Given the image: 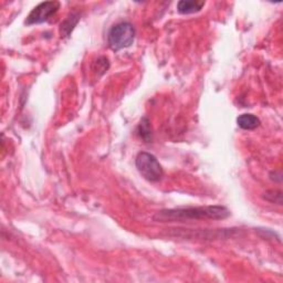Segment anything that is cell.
Segmentation results:
<instances>
[{
    "label": "cell",
    "instance_id": "1",
    "mask_svg": "<svg viewBox=\"0 0 283 283\" xmlns=\"http://www.w3.org/2000/svg\"><path fill=\"white\" fill-rule=\"evenodd\" d=\"M229 216L230 210L227 207L217 205L162 209L155 213L153 220L157 223H185L189 220H224Z\"/></svg>",
    "mask_w": 283,
    "mask_h": 283
},
{
    "label": "cell",
    "instance_id": "2",
    "mask_svg": "<svg viewBox=\"0 0 283 283\" xmlns=\"http://www.w3.org/2000/svg\"><path fill=\"white\" fill-rule=\"evenodd\" d=\"M135 29L133 25L122 21L114 25L107 33V42L113 51H120L133 45Z\"/></svg>",
    "mask_w": 283,
    "mask_h": 283
},
{
    "label": "cell",
    "instance_id": "3",
    "mask_svg": "<svg viewBox=\"0 0 283 283\" xmlns=\"http://www.w3.org/2000/svg\"><path fill=\"white\" fill-rule=\"evenodd\" d=\"M135 165L140 174L148 182H160L164 176V170L157 158L147 151H140L135 158Z\"/></svg>",
    "mask_w": 283,
    "mask_h": 283
},
{
    "label": "cell",
    "instance_id": "4",
    "mask_svg": "<svg viewBox=\"0 0 283 283\" xmlns=\"http://www.w3.org/2000/svg\"><path fill=\"white\" fill-rule=\"evenodd\" d=\"M60 8L59 2H45L34 7L27 17L26 25H39L48 21L53 15H56Z\"/></svg>",
    "mask_w": 283,
    "mask_h": 283
},
{
    "label": "cell",
    "instance_id": "5",
    "mask_svg": "<svg viewBox=\"0 0 283 283\" xmlns=\"http://www.w3.org/2000/svg\"><path fill=\"white\" fill-rule=\"evenodd\" d=\"M205 2H197V0H182L177 4V11L182 15H190L202 10L205 7Z\"/></svg>",
    "mask_w": 283,
    "mask_h": 283
},
{
    "label": "cell",
    "instance_id": "6",
    "mask_svg": "<svg viewBox=\"0 0 283 283\" xmlns=\"http://www.w3.org/2000/svg\"><path fill=\"white\" fill-rule=\"evenodd\" d=\"M81 15L79 12H71L60 25L61 37H69L80 21Z\"/></svg>",
    "mask_w": 283,
    "mask_h": 283
},
{
    "label": "cell",
    "instance_id": "7",
    "mask_svg": "<svg viewBox=\"0 0 283 283\" xmlns=\"http://www.w3.org/2000/svg\"><path fill=\"white\" fill-rule=\"evenodd\" d=\"M237 124L240 128L246 130H252L259 127L261 122L255 115L246 113V114L239 115V117L237 119Z\"/></svg>",
    "mask_w": 283,
    "mask_h": 283
},
{
    "label": "cell",
    "instance_id": "8",
    "mask_svg": "<svg viewBox=\"0 0 283 283\" xmlns=\"http://www.w3.org/2000/svg\"><path fill=\"white\" fill-rule=\"evenodd\" d=\"M137 133H139L141 139L146 143H149L151 141V128L148 117L144 116L141 120L139 126H137Z\"/></svg>",
    "mask_w": 283,
    "mask_h": 283
},
{
    "label": "cell",
    "instance_id": "9",
    "mask_svg": "<svg viewBox=\"0 0 283 283\" xmlns=\"http://www.w3.org/2000/svg\"><path fill=\"white\" fill-rule=\"evenodd\" d=\"M264 198L272 204L281 205L282 204V191L281 190H269L266 192Z\"/></svg>",
    "mask_w": 283,
    "mask_h": 283
},
{
    "label": "cell",
    "instance_id": "10",
    "mask_svg": "<svg viewBox=\"0 0 283 283\" xmlns=\"http://www.w3.org/2000/svg\"><path fill=\"white\" fill-rule=\"evenodd\" d=\"M96 62H98L99 67H96L95 71L100 74L105 73V71L108 69V60L104 57H102V58H99Z\"/></svg>",
    "mask_w": 283,
    "mask_h": 283
}]
</instances>
